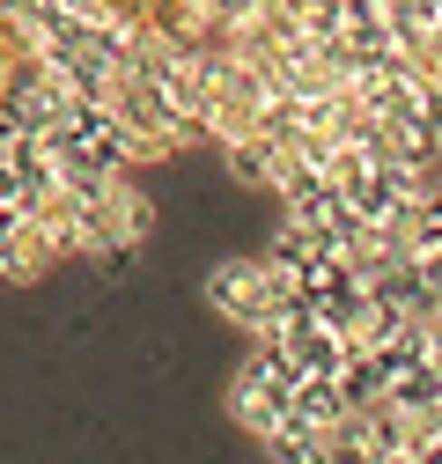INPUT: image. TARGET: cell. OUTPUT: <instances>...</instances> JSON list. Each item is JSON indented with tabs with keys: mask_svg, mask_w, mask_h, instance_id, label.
I'll use <instances>...</instances> for the list:
<instances>
[{
	"mask_svg": "<svg viewBox=\"0 0 442 464\" xmlns=\"http://www.w3.org/2000/svg\"><path fill=\"white\" fill-rule=\"evenodd\" d=\"M207 303L221 317H236L258 346H273L288 324L310 317V273L295 258H281V251H273V258H236V266H221L207 280Z\"/></svg>",
	"mask_w": 442,
	"mask_h": 464,
	"instance_id": "obj_1",
	"label": "cell"
}]
</instances>
